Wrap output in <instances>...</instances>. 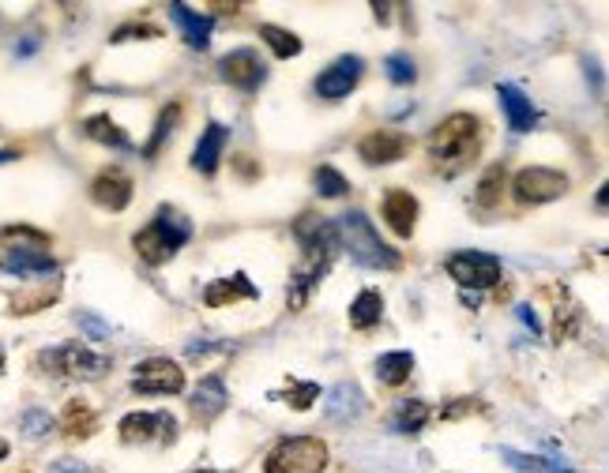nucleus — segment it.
<instances>
[{"label":"nucleus","mask_w":609,"mask_h":473,"mask_svg":"<svg viewBox=\"0 0 609 473\" xmlns=\"http://www.w3.org/2000/svg\"><path fill=\"white\" fill-rule=\"evenodd\" d=\"M297 241H301V248H305V256L309 260H331V252L339 248V233H335V222H328V218H316V214H301L297 218Z\"/></svg>","instance_id":"obj_9"},{"label":"nucleus","mask_w":609,"mask_h":473,"mask_svg":"<svg viewBox=\"0 0 609 473\" xmlns=\"http://www.w3.org/2000/svg\"><path fill=\"white\" fill-rule=\"evenodd\" d=\"M19 428H23L27 440H42L49 428H53V417H49L46 410H27L23 413V421H19Z\"/></svg>","instance_id":"obj_35"},{"label":"nucleus","mask_w":609,"mask_h":473,"mask_svg":"<svg viewBox=\"0 0 609 473\" xmlns=\"http://www.w3.org/2000/svg\"><path fill=\"white\" fill-rule=\"evenodd\" d=\"M335 233L350 252V260L361 263V267H369V271H395L399 267V252L380 241V233H376L365 211H346L335 222Z\"/></svg>","instance_id":"obj_2"},{"label":"nucleus","mask_w":609,"mask_h":473,"mask_svg":"<svg viewBox=\"0 0 609 473\" xmlns=\"http://www.w3.org/2000/svg\"><path fill=\"white\" fill-rule=\"evenodd\" d=\"M252 297H256V286L249 282V275L237 271L234 278H215V282H207L203 305L222 308V305H234V301H252Z\"/></svg>","instance_id":"obj_18"},{"label":"nucleus","mask_w":609,"mask_h":473,"mask_svg":"<svg viewBox=\"0 0 609 473\" xmlns=\"http://www.w3.org/2000/svg\"><path fill=\"white\" fill-rule=\"evenodd\" d=\"M83 132H87L94 143H106V147H128V136L121 132V124H113L106 113L87 117V121H83Z\"/></svg>","instance_id":"obj_29"},{"label":"nucleus","mask_w":609,"mask_h":473,"mask_svg":"<svg viewBox=\"0 0 609 473\" xmlns=\"http://www.w3.org/2000/svg\"><path fill=\"white\" fill-rule=\"evenodd\" d=\"M200 473H215V470H200Z\"/></svg>","instance_id":"obj_44"},{"label":"nucleus","mask_w":609,"mask_h":473,"mask_svg":"<svg viewBox=\"0 0 609 473\" xmlns=\"http://www.w3.org/2000/svg\"><path fill=\"white\" fill-rule=\"evenodd\" d=\"M500 188H504V166H489L478 181V207H493L500 199Z\"/></svg>","instance_id":"obj_32"},{"label":"nucleus","mask_w":609,"mask_h":473,"mask_svg":"<svg viewBox=\"0 0 609 473\" xmlns=\"http://www.w3.org/2000/svg\"><path fill=\"white\" fill-rule=\"evenodd\" d=\"M316 395H320V387H316V383L290 380V387H286V398H290V406H294V410H309V406L316 402Z\"/></svg>","instance_id":"obj_36"},{"label":"nucleus","mask_w":609,"mask_h":473,"mask_svg":"<svg viewBox=\"0 0 609 473\" xmlns=\"http://www.w3.org/2000/svg\"><path fill=\"white\" fill-rule=\"evenodd\" d=\"M49 473H87L79 462H72V458H61V462H53V470Z\"/></svg>","instance_id":"obj_39"},{"label":"nucleus","mask_w":609,"mask_h":473,"mask_svg":"<svg viewBox=\"0 0 609 473\" xmlns=\"http://www.w3.org/2000/svg\"><path fill=\"white\" fill-rule=\"evenodd\" d=\"M34 365L49 372V376H68V380H98L110 372V357L106 353H94L79 342H64L53 350H42Z\"/></svg>","instance_id":"obj_4"},{"label":"nucleus","mask_w":609,"mask_h":473,"mask_svg":"<svg viewBox=\"0 0 609 473\" xmlns=\"http://www.w3.org/2000/svg\"><path fill=\"white\" fill-rule=\"evenodd\" d=\"M497 98H500V109H504V117H508V128H512V132H531L534 124H538V109L531 106V98L519 91V87L500 83Z\"/></svg>","instance_id":"obj_15"},{"label":"nucleus","mask_w":609,"mask_h":473,"mask_svg":"<svg viewBox=\"0 0 609 473\" xmlns=\"http://www.w3.org/2000/svg\"><path fill=\"white\" fill-rule=\"evenodd\" d=\"M0 245H8V252H27V248L46 252L49 237L34 226H8V229H0Z\"/></svg>","instance_id":"obj_28"},{"label":"nucleus","mask_w":609,"mask_h":473,"mask_svg":"<svg viewBox=\"0 0 609 473\" xmlns=\"http://www.w3.org/2000/svg\"><path fill=\"white\" fill-rule=\"evenodd\" d=\"M425 421H429V406L418 402V398H403L388 417L391 432H399V436H414V432H422Z\"/></svg>","instance_id":"obj_23"},{"label":"nucleus","mask_w":609,"mask_h":473,"mask_svg":"<svg viewBox=\"0 0 609 473\" xmlns=\"http://www.w3.org/2000/svg\"><path fill=\"white\" fill-rule=\"evenodd\" d=\"M313 181H316V192H320L324 199H339V196H346V192H350V181H346L335 166H320Z\"/></svg>","instance_id":"obj_31"},{"label":"nucleus","mask_w":609,"mask_h":473,"mask_svg":"<svg viewBox=\"0 0 609 473\" xmlns=\"http://www.w3.org/2000/svg\"><path fill=\"white\" fill-rule=\"evenodd\" d=\"M384 222L391 226V233L399 237H410L414 233V222H418V199L403 192V188H391L384 196Z\"/></svg>","instance_id":"obj_17"},{"label":"nucleus","mask_w":609,"mask_h":473,"mask_svg":"<svg viewBox=\"0 0 609 473\" xmlns=\"http://www.w3.org/2000/svg\"><path fill=\"white\" fill-rule=\"evenodd\" d=\"M177 117H181V106L173 102V106H166L162 113H158V124H155V136H151V143L143 147V154H158V147H162V139L170 136V128L177 124Z\"/></svg>","instance_id":"obj_33"},{"label":"nucleus","mask_w":609,"mask_h":473,"mask_svg":"<svg viewBox=\"0 0 609 473\" xmlns=\"http://www.w3.org/2000/svg\"><path fill=\"white\" fill-rule=\"evenodd\" d=\"M4 455H8V443L0 440V458H4Z\"/></svg>","instance_id":"obj_42"},{"label":"nucleus","mask_w":609,"mask_h":473,"mask_svg":"<svg viewBox=\"0 0 609 473\" xmlns=\"http://www.w3.org/2000/svg\"><path fill=\"white\" fill-rule=\"evenodd\" d=\"M226 402H230V395H226V383H222V376H207V380H200V387L192 391V413H196V421H215L222 410H226Z\"/></svg>","instance_id":"obj_19"},{"label":"nucleus","mask_w":609,"mask_h":473,"mask_svg":"<svg viewBox=\"0 0 609 473\" xmlns=\"http://www.w3.org/2000/svg\"><path fill=\"white\" fill-rule=\"evenodd\" d=\"M128 38H158V27H147V23H128L113 34V42H128Z\"/></svg>","instance_id":"obj_38"},{"label":"nucleus","mask_w":609,"mask_h":473,"mask_svg":"<svg viewBox=\"0 0 609 473\" xmlns=\"http://www.w3.org/2000/svg\"><path fill=\"white\" fill-rule=\"evenodd\" d=\"M361 413H365V391L354 380L335 383L328 398H324V417L331 425H350V421H358Z\"/></svg>","instance_id":"obj_13"},{"label":"nucleus","mask_w":609,"mask_h":473,"mask_svg":"<svg viewBox=\"0 0 609 473\" xmlns=\"http://www.w3.org/2000/svg\"><path fill=\"white\" fill-rule=\"evenodd\" d=\"M328 470V447L316 436H294L282 440L271 455H267L264 473H324Z\"/></svg>","instance_id":"obj_5"},{"label":"nucleus","mask_w":609,"mask_h":473,"mask_svg":"<svg viewBox=\"0 0 609 473\" xmlns=\"http://www.w3.org/2000/svg\"><path fill=\"white\" fill-rule=\"evenodd\" d=\"M188 237H192V226H188L173 207H162V211L132 237V248L140 252L143 263H166L177 248L188 245Z\"/></svg>","instance_id":"obj_3"},{"label":"nucleus","mask_w":609,"mask_h":473,"mask_svg":"<svg viewBox=\"0 0 609 473\" xmlns=\"http://www.w3.org/2000/svg\"><path fill=\"white\" fill-rule=\"evenodd\" d=\"M8 271L19 278L31 275H53L57 271V260L49 252H38V248H27V252H8Z\"/></svg>","instance_id":"obj_25"},{"label":"nucleus","mask_w":609,"mask_h":473,"mask_svg":"<svg viewBox=\"0 0 609 473\" xmlns=\"http://www.w3.org/2000/svg\"><path fill=\"white\" fill-rule=\"evenodd\" d=\"M478 151H482V121L474 113H452L429 136V162L448 177L467 169Z\"/></svg>","instance_id":"obj_1"},{"label":"nucleus","mask_w":609,"mask_h":473,"mask_svg":"<svg viewBox=\"0 0 609 473\" xmlns=\"http://www.w3.org/2000/svg\"><path fill=\"white\" fill-rule=\"evenodd\" d=\"M222 147H226V128L219 121H211L203 128L196 151H192V166L200 169V173H215L222 162Z\"/></svg>","instance_id":"obj_20"},{"label":"nucleus","mask_w":609,"mask_h":473,"mask_svg":"<svg viewBox=\"0 0 609 473\" xmlns=\"http://www.w3.org/2000/svg\"><path fill=\"white\" fill-rule=\"evenodd\" d=\"M132 391H140V395H177V391H185V372H181V365H173L170 357H147L143 365H136Z\"/></svg>","instance_id":"obj_7"},{"label":"nucleus","mask_w":609,"mask_h":473,"mask_svg":"<svg viewBox=\"0 0 609 473\" xmlns=\"http://www.w3.org/2000/svg\"><path fill=\"white\" fill-rule=\"evenodd\" d=\"M219 72L226 83H234L237 91H256V87L267 79V68L256 49H234V53H226L219 64Z\"/></svg>","instance_id":"obj_10"},{"label":"nucleus","mask_w":609,"mask_h":473,"mask_svg":"<svg viewBox=\"0 0 609 473\" xmlns=\"http://www.w3.org/2000/svg\"><path fill=\"white\" fill-rule=\"evenodd\" d=\"M406 151H410V143H406V136H399V132H369V136L358 143L361 162H369V166H391V162H399Z\"/></svg>","instance_id":"obj_14"},{"label":"nucleus","mask_w":609,"mask_h":473,"mask_svg":"<svg viewBox=\"0 0 609 473\" xmlns=\"http://www.w3.org/2000/svg\"><path fill=\"white\" fill-rule=\"evenodd\" d=\"M380 316H384V297L376 290H361L354 297V305H350V327L354 331H369V327L380 323Z\"/></svg>","instance_id":"obj_26"},{"label":"nucleus","mask_w":609,"mask_h":473,"mask_svg":"<svg viewBox=\"0 0 609 473\" xmlns=\"http://www.w3.org/2000/svg\"><path fill=\"white\" fill-rule=\"evenodd\" d=\"M384 72H388L391 83H414L418 79V68H414V61L406 53H391L388 61H384Z\"/></svg>","instance_id":"obj_34"},{"label":"nucleus","mask_w":609,"mask_h":473,"mask_svg":"<svg viewBox=\"0 0 609 473\" xmlns=\"http://www.w3.org/2000/svg\"><path fill=\"white\" fill-rule=\"evenodd\" d=\"M0 365H4V353H0Z\"/></svg>","instance_id":"obj_43"},{"label":"nucleus","mask_w":609,"mask_h":473,"mask_svg":"<svg viewBox=\"0 0 609 473\" xmlns=\"http://www.w3.org/2000/svg\"><path fill=\"white\" fill-rule=\"evenodd\" d=\"M76 323H79V331L91 338V342H106V338H110V323L98 320L94 312H76Z\"/></svg>","instance_id":"obj_37"},{"label":"nucleus","mask_w":609,"mask_h":473,"mask_svg":"<svg viewBox=\"0 0 609 473\" xmlns=\"http://www.w3.org/2000/svg\"><path fill=\"white\" fill-rule=\"evenodd\" d=\"M410 372H414V353H384L380 361H376V376L380 383H388V387H399V383L410 380Z\"/></svg>","instance_id":"obj_27"},{"label":"nucleus","mask_w":609,"mask_h":473,"mask_svg":"<svg viewBox=\"0 0 609 473\" xmlns=\"http://www.w3.org/2000/svg\"><path fill=\"white\" fill-rule=\"evenodd\" d=\"M500 458H504V466H512L516 473H576L568 462H561V458L523 455L516 447H500Z\"/></svg>","instance_id":"obj_22"},{"label":"nucleus","mask_w":609,"mask_h":473,"mask_svg":"<svg viewBox=\"0 0 609 473\" xmlns=\"http://www.w3.org/2000/svg\"><path fill=\"white\" fill-rule=\"evenodd\" d=\"M4 162H16V151H0V166H4Z\"/></svg>","instance_id":"obj_41"},{"label":"nucleus","mask_w":609,"mask_h":473,"mask_svg":"<svg viewBox=\"0 0 609 473\" xmlns=\"http://www.w3.org/2000/svg\"><path fill=\"white\" fill-rule=\"evenodd\" d=\"M158 428H162L166 436H173L177 421H173L170 413H128L125 421H121V440L147 443V440H155L158 436Z\"/></svg>","instance_id":"obj_16"},{"label":"nucleus","mask_w":609,"mask_h":473,"mask_svg":"<svg viewBox=\"0 0 609 473\" xmlns=\"http://www.w3.org/2000/svg\"><path fill=\"white\" fill-rule=\"evenodd\" d=\"M170 16L173 23L181 27V34H185V42L192 49H207V42H211V16H200V12H192L188 4H170Z\"/></svg>","instance_id":"obj_21"},{"label":"nucleus","mask_w":609,"mask_h":473,"mask_svg":"<svg viewBox=\"0 0 609 473\" xmlns=\"http://www.w3.org/2000/svg\"><path fill=\"white\" fill-rule=\"evenodd\" d=\"M91 199L98 207H106V211H125L128 203H132V177L117 166L102 169L91 181Z\"/></svg>","instance_id":"obj_11"},{"label":"nucleus","mask_w":609,"mask_h":473,"mask_svg":"<svg viewBox=\"0 0 609 473\" xmlns=\"http://www.w3.org/2000/svg\"><path fill=\"white\" fill-rule=\"evenodd\" d=\"M16 53H34V38H23V46H19Z\"/></svg>","instance_id":"obj_40"},{"label":"nucleus","mask_w":609,"mask_h":473,"mask_svg":"<svg viewBox=\"0 0 609 473\" xmlns=\"http://www.w3.org/2000/svg\"><path fill=\"white\" fill-rule=\"evenodd\" d=\"M61 428H64V436H72V440H87L94 428H98V417H94V410L87 402L72 398L61 413Z\"/></svg>","instance_id":"obj_24"},{"label":"nucleus","mask_w":609,"mask_h":473,"mask_svg":"<svg viewBox=\"0 0 609 473\" xmlns=\"http://www.w3.org/2000/svg\"><path fill=\"white\" fill-rule=\"evenodd\" d=\"M568 192V177L546 166H527L516 173V196L523 203H549Z\"/></svg>","instance_id":"obj_8"},{"label":"nucleus","mask_w":609,"mask_h":473,"mask_svg":"<svg viewBox=\"0 0 609 473\" xmlns=\"http://www.w3.org/2000/svg\"><path fill=\"white\" fill-rule=\"evenodd\" d=\"M260 38H264L267 46H271V53L282 57V61H290V57L301 53V38L290 31H282V27H275V23H264V27H260Z\"/></svg>","instance_id":"obj_30"},{"label":"nucleus","mask_w":609,"mask_h":473,"mask_svg":"<svg viewBox=\"0 0 609 473\" xmlns=\"http://www.w3.org/2000/svg\"><path fill=\"white\" fill-rule=\"evenodd\" d=\"M444 271L463 286V290H489L500 282V260L489 252H455L448 256Z\"/></svg>","instance_id":"obj_6"},{"label":"nucleus","mask_w":609,"mask_h":473,"mask_svg":"<svg viewBox=\"0 0 609 473\" xmlns=\"http://www.w3.org/2000/svg\"><path fill=\"white\" fill-rule=\"evenodd\" d=\"M361 72H365V61H361V57H339L328 72H320V79H316V94L328 98V102L346 98V94L358 87Z\"/></svg>","instance_id":"obj_12"}]
</instances>
